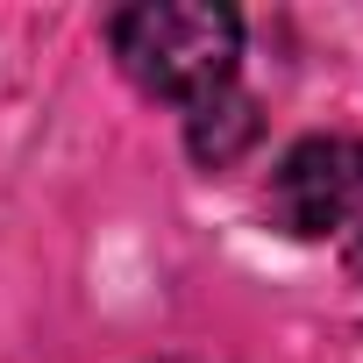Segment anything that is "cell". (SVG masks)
<instances>
[{"mask_svg":"<svg viewBox=\"0 0 363 363\" xmlns=\"http://www.w3.org/2000/svg\"><path fill=\"white\" fill-rule=\"evenodd\" d=\"M250 135H257V107L242 100V93H207L200 107H193V121H186V143H193V157L200 164H235L242 150H250Z\"/></svg>","mask_w":363,"mask_h":363,"instance_id":"3","label":"cell"},{"mask_svg":"<svg viewBox=\"0 0 363 363\" xmlns=\"http://www.w3.org/2000/svg\"><path fill=\"white\" fill-rule=\"evenodd\" d=\"M271 214L285 235H328L363 214V135H306L271 178Z\"/></svg>","mask_w":363,"mask_h":363,"instance_id":"2","label":"cell"},{"mask_svg":"<svg viewBox=\"0 0 363 363\" xmlns=\"http://www.w3.org/2000/svg\"><path fill=\"white\" fill-rule=\"evenodd\" d=\"M356 278H363V242H356Z\"/></svg>","mask_w":363,"mask_h":363,"instance_id":"4","label":"cell"},{"mask_svg":"<svg viewBox=\"0 0 363 363\" xmlns=\"http://www.w3.org/2000/svg\"><path fill=\"white\" fill-rule=\"evenodd\" d=\"M107 43L143 93L200 107L207 93L235 79L242 15L214 8V0H143V8H121L107 22Z\"/></svg>","mask_w":363,"mask_h":363,"instance_id":"1","label":"cell"}]
</instances>
